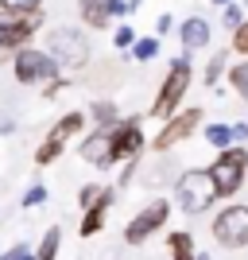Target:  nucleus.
I'll return each instance as SVG.
<instances>
[{"label":"nucleus","mask_w":248,"mask_h":260,"mask_svg":"<svg viewBox=\"0 0 248 260\" xmlns=\"http://www.w3.org/2000/svg\"><path fill=\"white\" fill-rule=\"evenodd\" d=\"M194 86V66H190V54H179L171 66H167V74H163L159 89H155V101L148 105L144 117L151 120H171L179 109H186V93Z\"/></svg>","instance_id":"1"},{"label":"nucleus","mask_w":248,"mask_h":260,"mask_svg":"<svg viewBox=\"0 0 248 260\" xmlns=\"http://www.w3.org/2000/svg\"><path fill=\"white\" fill-rule=\"evenodd\" d=\"M43 43V51L58 62V70H82L93 58V43H89L86 27H74V23H54Z\"/></svg>","instance_id":"2"},{"label":"nucleus","mask_w":248,"mask_h":260,"mask_svg":"<svg viewBox=\"0 0 248 260\" xmlns=\"http://www.w3.org/2000/svg\"><path fill=\"white\" fill-rule=\"evenodd\" d=\"M174 206L183 210L186 217H202L217 206V186L205 167H186L174 179Z\"/></svg>","instance_id":"3"},{"label":"nucleus","mask_w":248,"mask_h":260,"mask_svg":"<svg viewBox=\"0 0 248 260\" xmlns=\"http://www.w3.org/2000/svg\"><path fill=\"white\" fill-rule=\"evenodd\" d=\"M202 128H205V109L202 105H186V109H179L171 120H163V124H159V132L148 140V152L151 155H167V152H174L183 140L198 136Z\"/></svg>","instance_id":"4"},{"label":"nucleus","mask_w":248,"mask_h":260,"mask_svg":"<svg viewBox=\"0 0 248 260\" xmlns=\"http://www.w3.org/2000/svg\"><path fill=\"white\" fill-rule=\"evenodd\" d=\"M205 171H209V179H214V186H217V198L240 194L244 183H248V148L244 144H233L225 152H217Z\"/></svg>","instance_id":"5"},{"label":"nucleus","mask_w":248,"mask_h":260,"mask_svg":"<svg viewBox=\"0 0 248 260\" xmlns=\"http://www.w3.org/2000/svg\"><path fill=\"white\" fill-rule=\"evenodd\" d=\"M12 78H16V86L43 89L47 82L62 78V70H58V62H54L43 47H23L20 54H12Z\"/></svg>","instance_id":"6"},{"label":"nucleus","mask_w":248,"mask_h":260,"mask_svg":"<svg viewBox=\"0 0 248 260\" xmlns=\"http://www.w3.org/2000/svg\"><path fill=\"white\" fill-rule=\"evenodd\" d=\"M47 23V12H31V16H0V62L20 54L23 47L35 43V31Z\"/></svg>","instance_id":"7"},{"label":"nucleus","mask_w":248,"mask_h":260,"mask_svg":"<svg viewBox=\"0 0 248 260\" xmlns=\"http://www.w3.org/2000/svg\"><path fill=\"white\" fill-rule=\"evenodd\" d=\"M167 217H171V198H151V202H144V206L128 217V225H124V245H144V241H151L159 229H167Z\"/></svg>","instance_id":"8"},{"label":"nucleus","mask_w":248,"mask_h":260,"mask_svg":"<svg viewBox=\"0 0 248 260\" xmlns=\"http://www.w3.org/2000/svg\"><path fill=\"white\" fill-rule=\"evenodd\" d=\"M214 241L221 249H248V206L244 202H233V206H221L214 214V225H209Z\"/></svg>","instance_id":"9"},{"label":"nucleus","mask_w":248,"mask_h":260,"mask_svg":"<svg viewBox=\"0 0 248 260\" xmlns=\"http://www.w3.org/2000/svg\"><path fill=\"white\" fill-rule=\"evenodd\" d=\"M148 152V136H144V117H124L113 128V167L120 163H136Z\"/></svg>","instance_id":"10"},{"label":"nucleus","mask_w":248,"mask_h":260,"mask_svg":"<svg viewBox=\"0 0 248 260\" xmlns=\"http://www.w3.org/2000/svg\"><path fill=\"white\" fill-rule=\"evenodd\" d=\"M78 155H82L89 167H113V128L86 132L82 144H78Z\"/></svg>","instance_id":"11"},{"label":"nucleus","mask_w":248,"mask_h":260,"mask_svg":"<svg viewBox=\"0 0 248 260\" xmlns=\"http://www.w3.org/2000/svg\"><path fill=\"white\" fill-rule=\"evenodd\" d=\"M179 175H183V167H179V163L171 159V152H167V155H151L148 163L140 159V175H136V183H144L148 190H151V186H163V183L174 186Z\"/></svg>","instance_id":"12"},{"label":"nucleus","mask_w":248,"mask_h":260,"mask_svg":"<svg viewBox=\"0 0 248 260\" xmlns=\"http://www.w3.org/2000/svg\"><path fill=\"white\" fill-rule=\"evenodd\" d=\"M179 43H183V54L205 51V47L214 43V27H209V20H205V16H186V20L179 23Z\"/></svg>","instance_id":"13"},{"label":"nucleus","mask_w":248,"mask_h":260,"mask_svg":"<svg viewBox=\"0 0 248 260\" xmlns=\"http://www.w3.org/2000/svg\"><path fill=\"white\" fill-rule=\"evenodd\" d=\"M113 202H117V186H105V194L97 198V202H93V206L86 210V214H82V225H78V233H82V237H97L101 229H105V217H109V210H113Z\"/></svg>","instance_id":"14"},{"label":"nucleus","mask_w":248,"mask_h":260,"mask_svg":"<svg viewBox=\"0 0 248 260\" xmlns=\"http://www.w3.org/2000/svg\"><path fill=\"white\" fill-rule=\"evenodd\" d=\"M78 16H82V27L105 31L113 23V0H78Z\"/></svg>","instance_id":"15"},{"label":"nucleus","mask_w":248,"mask_h":260,"mask_svg":"<svg viewBox=\"0 0 248 260\" xmlns=\"http://www.w3.org/2000/svg\"><path fill=\"white\" fill-rule=\"evenodd\" d=\"M86 128H89V117L82 109H70V113H62V117L51 124V136H58L62 144H70L74 136H86Z\"/></svg>","instance_id":"16"},{"label":"nucleus","mask_w":248,"mask_h":260,"mask_svg":"<svg viewBox=\"0 0 248 260\" xmlns=\"http://www.w3.org/2000/svg\"><path fill=\"white\" fill-rule=\"evenodd\" d=\"M86 117L93 120V128H117L120 120H124V113H120V105L113 98H97L86 109Z\"/></svg>","instance_id":"17"},{"label":"nucleus","mask_w":248,"mask_h":260,"mask_svg":"<svg viewBox=\"0 0 248 260\" xmlns=\"http://www.w3.org/2000/svg\"><path fill=\"white\" fill-rule=\"evenodd\" d=\"M66 155V144L58 140V136H51V132H47L43 140L35 144V152H31V159H35V167H51V163H58Z\"/></svg>","instance_id":"18"},{"label":"nucleus","mask_w":248,"mask_h":260,"mask_svg":"<svg viewBox=\"0 0 248 260\" xmlns=\"http://www.w3.org/2000/svg\"><path fill=\"white\" fill-rule=\"evenodd\" d=\"M167 252H171V260L198 256V249H194V233H190V229H171V233H167Z\"/></svg>","instance_id":"19"},{"label":"nucleus","mask_w":248,"mask_h":260,"mask_svg":"<svg viewBox=\"0 0 248 260\" xmlns=\"http://www.w3.org/2000/svg\"><path fill=\"white\" fill-rule=\"evenodd\" d=\"M58 252H62V229L47 225L39 245H35V260H58Z\"/></svg>","instance_id":"20"},{"label":"nucleus","mask_w":248,"mask_h":260,"mask_svg":"<svg viewBox=\"0 0 248 260\" xmlns=\"http://www.w3.org/2000/svg\"><path fill=\"white\" fill-rule=\"evenodd\" d=\"M202 140L209 144L214 152H225V148H233V124H225V120L205 124V128H202Z\"/></svg>","instance_id":"21"},{"label":"nucleus","mask_w":248,"mask_h":260,"mask_svg":"<svg viewBox=\"0 0 248 260\" xmlns=\"http://www.w3.org/2000/svg\"><path fill=\"white\" fill-rule=\"evenodd\" d=\"M229 74V51H217V54H209V62H205V74H202V86H209V89H217V82Z\"/></svg>","instance_id":"22"},{"label":"nucleus","mask_w":248,"mask_h":260,"mask_svg":"<svg viewBox=\"0 0 248 260\" xmlns=\"http://www.w3.org/2000/svg\"><path fill=\"white\" fill-rule=\"evenodd\" d=\"M225 78H229V89H233V93L248 105V58H237V62L229 66Z\"/></svg>","instance_id":"23"},{"label":"nucleus","mask_w":248,"mask_h":260,"mask_svg":"<svg viewBox=\"0 0 248 260\" xmlns=\"http://www.w3.org/2000/svg\"><path fill=\"white\" fill-rule=\"evenodd\" d=\"M159 51H163V39H155V35H140L136 47L128 51V58H136V62H155Z\"/></svg>","instance_id":"24"},{"label":"nucleus","mask_w":248,"mask_h":260,"mask_svg":"<svg viewBox=\"0 0 248 260\" xmlns=\"http://www.w3.org/2000/svg\"><path fill=\"white\" fill-rule=\"evenodd\" d=\"M43 12V0H0V16H31Z\"/></svg>","instance_id":"25"},{"label":"nucleus","mask_w":248,"mask_h":260,"mask_svg":"<svg viewBox=\"0 0 248 260\" xmlns=\"http://www.w3.org/2000/svg\"><path fill=\"white\" fill-rule=\"evenodd\" d=\"M136 39H140V35H136V27H132V23H120L117 31H113V47H117L120 54H128L132 47H136Z\"/></svg>","instance_id":"26"},{"label":"nucleus","mask_w":248,"mask_h":260,"mask_svg":"<svg viewBox=\"0 0 248 260\" xmlns=\"http://www.w3.org/2000/svg\"><path fill=\"white\" fill-rule=\"evenodd\" d=\"M47 198H51V190H47L43 183H31L27 190H23V198H20V202H23V210H35V206H43Z\"/></svg>","instance_id":"27"},{"label":"nucleus","mask_w":248,"mask_h":260,"mask_svg":"<svg viewBox=\"0 0 248 260\" xmlns=\"http://www.w3.org/2000/svg\"><path fill=\"white\" fill-rule=\"evenodd\" d=\"M244 20H248L244 4H229V8H221V23H225V27H229V35L237 31V27H240V23H244Z\"/></svg>","instance_id":"28"},{"label":"nucleus","mask_w":248,"mask_h":260,"mask_svg":"<svg viewBox=\"0 0 248 260\" xmlns=\"http://www.w3.org/2000/svg\"><path fill=\"white\" fill-rule=\"evenodd\" d=\"M101 194H105V183H86V186H82V190H78V206H82V214H86Z\"/></svg>","instance_id":"29"},{"label":"nucleus","mask_w":248,"mask_h":260,"mask_svg":"<svg viewBox=\"0 0 248 260\" xmlns=\"http://www.w3.org/2000/svg\"><path fill=\"white\" fill-rule=\"evenodd\" d=\"M140 12V0H113V20H128Z\"/></svg>","instance_id":"30"},{"label":"nucleus","mask_w":248,"mask_h":260,"mask_svg":"<svg viewBox=\"0 0 248 260\" xmlns=\"http://www.w3.org/2000/svg\"><path fill=\"white\" fill-rule=\"evenodd\" d=\"M0 260H35V249L20 241V245H12V249H4V252H0Z\"/></svg>","instance_id":"31"},{"label":"nucleus","mask_w":248,"mask_h":260,"mask_svg":"<svg viewBox=\"0 0 248 260\" xmlns=\"http://www.w3.org/2000/svg\"><path fill=\"white\" fill-rule=\"evenodd\" d=\"M233 51H237L240 58H248V20L240 23L237 31H233Z\"/></svg>","instance_id":"32"},{"label":"nucleus","mask_w":248,"mask_h":260,"mask_svg":"<svg viewBox=\"0 0 248 260\" xmlns=\"http://www.w3.org/2000/svg\"><path fill=\"white\" fill-rule=\"evenodd\" d=\"M174 27H179V23H174L171 12H159V20H155V31H151V35H155V39H163V35H171Z\"/></svg>","instance_id":"33"},{"label":"nucleus","mask_w":248,"mask_h":260,"mask_svg":"<svg viewBox=\"0 0 248 260\" xmlns=\"http://www.w3.org/2000/svg\"><path fill=\"white\" fill-rule=\"evenodd\" d=\"M66 86H70V78H66V74H62V78H54V82H47V86H43V89H39V93H43V98H58V93H62V89H66Z\"/></svg>","instance_id":"34"},{"label":"nucleus","mask_w":248,"mask_h":260,"mask_svg":"<svg viewBox=\"0 0 248 260\" xmlns=\"http://www.w3.org/2000/svg\"><path fill=\"white\" fill-rule=\"evenodd\" d=\"M248 140V124L244 120H233V144H244Z\"/></svg>","instance_id":"35"},{"label":"nucleus","mask_w":248,"mask_h":260,"mask_svg":"<svg viewBox=\"0 0 248 260\" xmlns=\"http://www.w3.org/2000/svg\"><path fill=\"white\" fill-rule=\"evenodd\" d=\"M214 8H229V4H237V0H209Z\"/></svg>","instance_id":"36"},{"label":"nucleus","mask_w":248,"mask_h":260,"mask_svg":"<svg viewBox=\"0 0 248 260\" xmlns=\"http://www.w3.org/2000/svg\"><path fill=\"white\" fill-rule=\"evenodd\" d=\"M186 260H209V256H202V252H198V256H186Z\"/></svg>","instance_id":"37"}]
</instances>
